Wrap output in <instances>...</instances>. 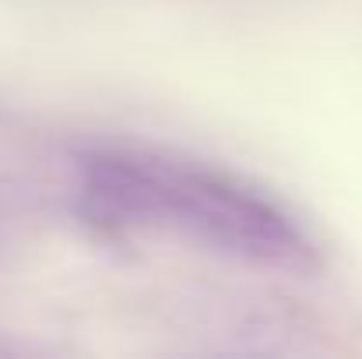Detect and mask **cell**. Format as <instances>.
Listing matches in <instances>:
<instances>
[{
	"label": "cell",
	"instance_id": "1",
	"mask_svg": "<svg viewBox=\"0 0 362 359\" xmlns=\"http://www.w3.org/2000/svg\"><path fill=\"white\" fill-rule=\"evenodd\" d=\"M155 226L271 271L320 268V246L306 226L278 198L222 169L148 155V229Z\"/></svg>",
	"mask_w": 362,
	"mask_h": 359
}]
</instances>
